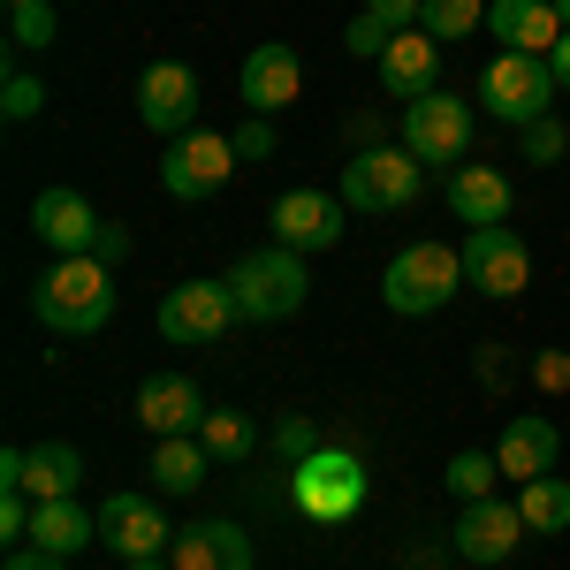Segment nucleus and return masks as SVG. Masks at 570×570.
I'll return each instance as SVG.
<instances>
[{
    "label": "nucleus",
    "instance_id": "14",
    "mask_svg": "<svg viewBox=\"0 0 570 570\" xmlns=\"http://www.w3.org/2000/svg\"><path fill=\"white\" fill-rule=\"evenodd\" d=\"M99 540H107L122 563H160L176 532L153 510V494H107V502H99Z\"/></svg>",
    "mask_w": 570,
    "mask_h": 570
},
{
    "label": "nucleus",
    "instance_id": "42",
    "mask_svg": "<svg viewBox=\"0 0 570 570\" xmlns=\"http://www.w3.org/2000/svg\"><path fill=\"white\" fill-rule=\"evenodd\" d=\"M548 69H556V91H570V31H563V46L548 53Z\"/></svg>",
    "mask_w": 570,
    "mask_h": 570
},
{
    "label": "nucleus",
    "instance_id": "40",
    "mask_svg": "<svg viewBox=\"0 0 570 570\" xmlns=\"http://www.w3.org/2000/svg\"><path fill=\"white\" fill-rule=\"evenodd\" d=\"M480 373H487V389H502V381H510V357L487 343V351H480Z\"/></svg>",
    "mask_w": 570,
    "mask_h": 570
},
{
    "label": "nucleus",
    "instance_id": "11",
    "mask_svg": "<svg viewBox=\"0 0 570 570\" xmlns=\"http://www.w3.org/2000/svg\"><path fill=\"white\" fill-rule=\"evenodd\" d=\"M518 540H525V518H518V502H502V494L464 502V510H456V532H449L456 563H472V570L510 563V556H518Z\"/></svg>",
    "mask_w": 570,
    "mask_h": 570
},
{
    "label": "nucleus",
    "instance_id": "17",
    "mask_svg": "<svg viewBox=\"0 0 570 570\" xmlns=\"http://www.w3.org/2000/svg\"><path fill=\"white\" fill-rule=\"evenodd\" d=\"M494 464H502V480H548L556 464H563V434H556V419H540V411H518L502 441H494Z\"/></svg>",
    "mask_w": 570,
    "mask_h": 570
},
{
    "label": "nucleus",
    "instance_id": "6",
    "mask_svg": "<svg viewBox=\"0 0 570 570\" xmlns=\"http://www.w3.org/2000/svg\"><path fill=\"white\" fill-rule=\"evenodd\" d=\"M403 153L419 168H464L472 160V99L456 91H426L403 107Z\"/></svg>",
    "mask_w": 570,
    "mask_h": 570
},
{
    "label": "nucleus",
    "instance_id": "18",
    "mask_svg": "<svg viewBox=\"0 0 570 570\" xmlns=\"http://www.w3.org/2000/svg\"><path fill=\"white\" fill-rule=\"evenodd\" d=\"M137 419L153 426V441L198 434V426H206V395H198L190 373H145V389H137Z\"/></svg>",
    "mask_w": 570,
    "mask_h": 570
},
{
    "label": "nucleus",
    "instance_id": "45",
    "mask_svg": "<svg viewBox=\"0 0 570 570\" xmlns=\"http://www.w3.org/2000/svg\"><path fill=\"white\" fill-rule=\"evenodd\" d=\"M8 8H31V0H8Z\"/></svg>",
    "mask_w": 570,
    "mask_h": 570
},
{
    "label": "nucleus",
    "instance_id": "27",
    "mask_svg": "<svg viewBox=\"0 0 570 570\" xmlns=\"http://www.w3.org/2000/svg\"><path fill=\"white\" fill-rule=\"evenodd\" d=\"M198 441H206V456H214V464H236V456H252V449H259V426H252L244 411H206Z\"/></svg>",
    "mask_w": 570,
    "mask_h": 570
},
{
    "label": "nucleus",
    "instance_id": "9",
    "mask_svg": "<svg viewBox=\"0 0 570 570\" xmlns=\"http://www.w3.org/2000/svg\"><path fill=\"white\" fill-rule=\"evenodd\" d=\"M228 176H236V145L220 130H190L160 153V190H168L176 206H198V198L228 190Z\"/></svg>",
    "mask_w": 570,
    "mask_h": 570
},
{
    "label": "nucleus",
    "instance_id": "36",
    "mask_svg": "<svg viewBox=\"0 0 570 570\" xmlns=\"http://www.w3.org/2000/svg\"><path fill=\"white\" fill-rule=\"evenodd\" d=\"M419 8H426V0H365V16L389 23V31H419Z\"/></svg>",
    "mask_w": 570,
    "mask_h": 570
},
{
    "label": "nucleus",
    "instance_id": "28",
    "mask_svg": "<svg viewBox=\"0 0 570 570\" xmlns=\"http://www.w3.org/2000/svg\"><path fill=\"white\" fill-rule=\"evenodd\" d=\"M480 23H487V0H426V8H419V31H426V39H441V46L472 39Z\"/></svg>",
    "mask_w": 570,
    "mask_h": 570
},
{
    "label": "nucleus",
    "instance_id": "32",
    "mask_svg": "<svg viewBox=\"0 0 570 570\" xmlns=\"http://www.w3.org/2000/svg\"><path fill=\"white\" fill-rule=\"evenodd\" d=\"M274 456H282V472H297V464H305L312 449H320V434H312V419H297V411H289V419H274Z\"/></svg>",
    "mask_w": 570,
    "mask_h": 570
},
{
    "label": "nucleus",
    "instance_id": "23",
    "mask_svg": "<svg viewBox=\"0 0 570 570\" xmlns=\"http://www.w3.org/2000/svg\"><path fill=\"white\" fill-rule=\"evenodd\" d=\"M91 540H99V510H85L77 494L31 510V548H46V556H61V563H69V556H85Z\"/></svg>",
    "mask_w": 570,
    "mask_h": 570
},
{
    "label": "nucleus",
    "instance_id": "10",
    "mask_svg": "<svg viewBox=\"0 0 570 570\" xmlns=\"http://www.w3.org/2000/svg\"><path fill=\"white\" fill-rule=\"evenodd\" d=\"M464 282L494 297V305H510V297H525L532 289V252L518 228H472L464 236Z\"/></svg>",
    "mask_w": 570,
    "mask_h": 570
},
{
    "label": "nucleus",
    "instance_id": "19",
    "mask_svg": "<svg viewBox=\"0 0 570 570\" xmlns=\"http://www.w3.org/2000/svg\"><path fill=\"white\" fill-rule=\"evenodd\" d=\"M487 31L502 39V53H556L563 46V16L556 0H487Z\"/></svg>",
    "mask_w": 570,
    "mask_h": 570
},
{
    "label": "nucleus",
    "instance_id": "16",
    "mask_svg": "<svg viewBox=\"0 0 570 570\" xmlns=\"http://www.w3.org/2000/svg\"><path fill=\"white\" fill-rule=\"evenodd\" d=\"M236 91H244V107H252V115L274 122V115L305 91V61H297L289 46H252V53H244V69H236Z\"/></svg>",
    "mask_w": 570,
    "mask_h": 570
},
{
    "label": "nucleus",
    "instance_id": "12",
    "mask_svg": "<svg viewBox=\"0 0 570 570\" xmlns=\"http://www.w3.org/2000/svg\"><path fill=\"white\" fill-rule=\"evenodd\" d=\"M343 228H351V206H343V190H282L274 198V244H289V252H335L343 244Z\"/></svg>",
    "mask_w": 570,
    "mask_h": 570
},
{
    "label": "nucleus",
    "instance_id": "21",
    "mask_svg": "<svg viewBox=\"0 0 570 570\" xmlns=\"http://www.w3.org/2000/svg\"><path fill=\"white\" fill-rule=\"evenodd\" d=\"M510 176L502 168H480V160H464V168H449V214L464 220V228H510Z\"/></svg>",
    "mask_w": 570,
    "mask_h": 570
},
{
    "label": "nucleus",
    "instance_id": "1",
    "mask_svg": "<svg viewBox=\"0 0 570 570\" xmlns=\"http://www.w3.org/2000/svg\"><path fill=\"white\" fill-rule=\"evenodd\" d=\"M46 335H99L107 320H115V274L99 259H61L46 266L39 297H31Z\"/></svg>",
    "mask_w": 570,
    "mask_h": 570
},
{
    "label": "nucleus",
    "instance_id": "31",
    "mask_svg": "<svg viewBox=\"0 0 570 570\" xmlns=\"http://www.w3.org/2000/svg\"><path fill=\"white\" fill-rule=\"evenodd\" d=\"M518 145H525L532 168H556V160L570 153V130L556 122V115H540V122H525V130H518Z\"/></svg>",
    "mask_w": 570,
    "mask_h": 570
},
{
    "label": "nucleus",
    "instance_id": "3",
    "mask_svg": "<svg viewBox=\"0 0 570 570\" xmlns=\"http://www.w3.org/2000/svg\"><path fill=\"white\" fill-rule=\"evenodd\" d=\"M228 289H236V312H244V320H289V312H305V297H312L305 252L266 244V252L228 266Z\"/></svg>",
    "mask_w": 570,
    "mask_h": 570
},
{
    "label": "nucleus",
    "instance_id": "41",
    "mask_svg": "<svg viewBox=\"0 0 570 570\" xmlns=\"http://www.w3.org/2000/svg\"><path fill=\"white\" fill-rule=\"evenodd\" d=\"M351 145H357V153H373V145H381V122H373V115H357V122H351Z\"/></svg>",
    "mask_w": 570,
    "mask_h": 570
},
{
    "label": "nucleus",
    "instance_id": "15",
    "mask_svg": "<svg viewBox=\"0 0 570 570\" xmlns=\"http://www.w3.org/2000/svg\"><path fill=\"white\" fill-rule=\"evenodd\" d=\"M31 228H39V244H53L61 259H91V244H99V214H91L85 190H69V183H53L31 198Z\"/></svg>",
    "mask_w": 570,
    "mask_h": 570
},
{
    "label": "nucleus",
    "instance_id": "26",
    "mask_svg": "<svg viewBox=\"0 0 570 570\" xmlns=\"http://www.w3.org/2000/svg\"><path fill=\"white\" fill-rule=\"evenodd\" d=\"M518 518H525L532 540H556V532H570V480H563V472L525 480V487H518Z\"/></svg>",
    "mask_w": 570,
    "mask_h": 570
},
{
    "label": "nucleus",
    "instance_id": "44",
    "mask_svg": "<svg viewBox=\"0 0 570 570\" xmlns=\"http://www.w3.org/2000/svg\"><path fill=\"white\" fill-rule=\"evenodd\" d=\"M556 16H563V31H570V0H556Z\"/></svg>",
    "mask_w": 570,
    "mask_h": 570
},
{
    "label": "nucleus",
    "instance_id": "39",
    "mask_svg": "<svg viewBox=\"0 0 570 570\" xmlns=\"http://www.w3.org/2000/svg\"><path fill=\"white\" fill-rule=\"evenodd\" d=\"M8 570H69V563H61V556H46V548H16Z\"/></svg>",
    "mask_w": 570,
    "mask_h": 570
},
{
    "label": "nucleus",
    "instance_id": "22",
    "mask_svg": "<svg viewBox=\"0 0 570 570\" xmlns=\"http://www.w3.org/2000/svg\"><path fill=\"white\" fill-rule=\"evenodd\" d=\"M434 77H441V39H426V31H395L389 53H381V91L411 107V99L434 91Z\"/></svg>",
    "mask_w": 570,
    "mask_h": 570
},
{
    "label": "nucleus",
    "instance_id": "24",
    "mask_svg": "<svg viewBox=\"0 0 570 570\" xmlns=\"http://www.w3.org/2000/svg\"><path fill=\"white\" fill-rule=\"evenodd\" d=\"M77 487H85V456H77V441H39L31 464H23V494H31V502H69Z\"/></svg>",
    "mask_w": 570,
    "mask_h": 570
},
{
    "label": "nucleus",
    "instance_id": "2",
    "mask_svg": "<svg viewBox=\"0 0 570 570\" xmlns=\"http://www.w3.org/2000/svg\"><path fill=\"white\" fill-rule=\"evenodd\" d=\"M456 289H464V252H449V244H411L381 274V305L395 320H434Z\"/></svg>",
    "mask_w": 570,
    "mask_h": 570
},
{
    "label": "nucleus",
    "instance_id": "4",
    "mask_svg": "<svg viewBox=\"0 0 570 570\" xmlns=\"http://www.w3.org/2000/svg\"><path fill=\"white\" fill-rule=\"evenodd\" d=\"M472 99H480L494 122L525 130V122H540V115H556L563 91H556V69H548L540 53H494V61L480 69V91H472Z\"/></svg>",
    "mask_w": 570,
    "mask_h": 570
},
{
    "label": "nucleus",
    "instance_id": "25",
    "mask_svg": "<svg viewBox=\"0 0 570 570\" xmlns=\"http://www.w3.org/2000/svg\"><path fill=\"white\" fill-rule=\"evenodd\" d=\"M206 441L198 434H168V441H153V487H168V494H198L206 487Z\"/></svg>",
    "mask_w": 570,
    "mask_h": 570
},
{
    "label": "nucleus",
    "instance_id": "29",
    "mask_svg": "<svg viewBox=\"0 0 570 570\" xmlns=\"http://www.w3.org/2000/svg\"><path fill=\"white\" fill-rule=\"evenodd\" d=\"M441 480H449V494H456V502H480V494H494L502 464H494V449H456Z\"/></svg>",
    "mask_w": 570,
    "mask_h": 570
},
{
    "label": "nucleus",
    "instance_id": "8",
    "mask_svg": "<svg viewBox=\"0 0 570 570\" xmlns=\"http://www.w3.org/2000/svg\"><path fill=\"white\" fill-rule=\"evenodd\" d=\"M153 320H160V335H168L176 351H206V343H220L244 312H236V289H228V282H176Z\"/></svg>",
    "mask_w": 570,
    "mask_h": 570
},
{
    "label": "nucleus",
    "instance_id": "7",
    "mask_svg": "<svg viewBox=\"0 0 570 570\" xmlns=\"http://www.w3.org/2000/svg\"><path fill=\"white\" fill-rule=\"evenodd\" d=\"M419 160L403 153V145H373V153H351V168H343V206L351 214H411L419 206Z\"/></svg>",
    "mask_w": 570,
    "mask_h": 570
},
{
    "label": "nucleus",
    "instance_id": "37",
    "mask_svg": "<svg viewBox=\"0 0 570 570\" xmlns=\"http://www.w3.org/2000/svg\"><path fill=\"white\" fill-rule=\"evenodd\" d=\"M532 389L563 395V389H570V357H563V351H540V357H532Z\"/></svg>",
    "mask_w": 570,
    "mask_h": 570
},
{
    "label": "nucleus",
    "instance_id": "33",
    "mask_svg": "<svg viewBox=\"0 0 570 570\" xmlns=\"http://www.w3.org/2000/svg\"><path fill=\"white\" fill-rule=\"evenodd\" d=\"M39 107H46V85H39V77H23V69H8V85H0V115H8V122H31Z\"/></svg>",
    "mask_w": 570,
    "mask_h": 570
},
{
    "label": "nucleus",
    "instance_id": "34",
    "mask_svg": "<svg viewBox=\"0 0 570 570\" xmlns=\"http://www.w3.org/2000/svg\"><path fill=\"white\" fill-rule=\"evenodd\" d=\"M389 39H395V31H389V23H373L365 8H357V16H351V31H343V46H351L357 61H381V53H389Z\"/></svg>",
    "mask_w": 570,
    "mask_h": 570
},
{
    "label": "nucleus",
    "instance_id": "43",
    "mask_svg": "<svg viewBox=\"0 0 570 570\" xmlns=\"http://www.w3.org/2000/svg\"><path fill=\"white\" fill-rule=\"evenodd\" d=\"M122 570H176V563H168V556H160V563H122Z\"/></svg>",
    "mask_w": 570,
    "mask_h": 570
},
{
    "label": "nucleus",
    "instance_id": "5",
    "mask_svg": "<svg viewBox=\"0 0 570 570\" xmlns=\"http://www.w3.org/2000/svg\"><path fill=\"white\" fill-rule=\"evenodd\" d=\"M289 502L305 510L312 525H343L365 510V464L351 449H312L305 464L289 472Z\"/></svg>",
    "mask_w": 570,
    "mask_h": 570
},
{
    "label": "nucleus",
    "instance_id": "13",
    "mask_svg": "<svg viewBox=\"0 0 570 570\" xmlns=\"http://www.w3.org/2000/svg\"><path fill=\"white\" fill-rule=\"evenodd\" d=\"M137 122L153 137H190L198 130V77L183 69V61H153L145 77H137Z\"/></svg>",
    "mask_w": 570,
    "mask_h": 570
},
{
    "label": "nucleus",
    "instance_id": "35",
    "mask_svg": "<svg viewBox=\"0 0 570 570\" xmlns=\"http://www.w3.org/2000/svg\"><path fill=\"white\" fill-rule=\"evenodd\" d=\"M228 145H236V160H266V153H274V122L252 115V122H236V130H228Z\"/></svg>",
    "mask_w": 570,
    "mask_h": 570
},
{
    "label": "nucleus",
    "instance_id": "30",
    "mask_svg": "<svg viewBox=\"0 0 570 570\" xmlns=\"http://www.w3.org/2000/svg\"><path fill=\"white\" fill-rule=\"evenodd\" d=\"M53 0H31V8H8V39H16V53H39V46H53Z\"/></svg>",
    "mask_w": 570,
    "mask_h": 570
},
{
    "label": "nucleus",
    "instance_id": "20",
    "mask_svg": "<svg viewBox=\"0 0 570 570\" xmlns=\"http://www.w3.org/2000/svg\"><path fill=\"white\" fill-rule=\"evenodd\" d=\"M168 563L176 570H252V532L228 525V518L183 525L176 540H168Z\"/></svg>",
    "mask_w": 570,
    "mask_h": 570
},
{
    "label": "nucleus",
    "instance_id": "38",
    "mask_svg": "<svg viewBox=\"0 0 570 570\" xmlns=\"http://www.w3.org/2000/svg\"><path fill=\"white\" fill-rule=\"evenodd\" d=\"M91 259H99V266L130 259V228H122V220H99V244H91Z\"/></svg>",
    "mask_w": 570,
    "mask_h": 570
}]
</instances>
